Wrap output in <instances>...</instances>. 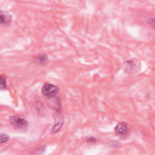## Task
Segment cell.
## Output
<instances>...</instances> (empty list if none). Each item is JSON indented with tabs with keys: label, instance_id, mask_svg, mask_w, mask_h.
I'll return each instance as SVG.
<instances>
[{
	"label": "cell",
	"instance_id": "10",
	"mask_svg": "<svg viewBox=\"0 0 155 155\" xmlns=\"http://www.w3.org/2000/svg\"><path fill=\"white\" fill-rule=\"evenodd\" d=\"M87 140H88V142H94V140H96V139H94V138H88V139H87Z\"/></svg>",
	"mask_w": 155,
	"mask_h": 155
},
{
	"label": "cell",
	"instance_id": "1",
	"mask_svg": "<svg viewBox=\"0 0 155 155\" xmlns=\"http://www.w3.org/2000/svg\"><path fill=\"white\" fill-rule=\"evenodd\" d=\"M10 121H11V124H12L16 128H25V127L28 126L27 121H25L24 119L19 117V116H12Z\"/></svg>",
	"mask_w": 155,
	"mask_h": 155
},
{
	"label": "cell",
	"instance_id": "2",
	"mask_svg": "<svg viewBox=\"0 0 155 155\" xmlns=\"http://www.w3.org/2000/svg\"><path fill=\"white\" fill-rule=\"evenodd\" d=\"M56 92H57V87L54 85H52V84H45L44 87H42V94L44 96L50 97V96L54 94Z\"/></svg>",
	"mask_w": 155,
	"mask_h": 155
},
{
	"label": "cell",
	"instance_id": "4",
	"mask_svg": "<svg viewBox=\"0 0 155 155\" xmlns=\"http://www.w3.org/2000/svg\"><path fill=\"white\" fill-rule=\"evenodd\" d=\"M0 22L2 24H7L11 22V17L10 16H6L4 12H0Z\"/></svg>",
	"mask_w": 155,
	"mask_h": 155
},
{
	"label": "cell",
	"instance_id": "7",
	"mask_svg": "<svg viewBox=\"0 0 155 155\" xmlns=\"http://www.w3.org/2000/svg\"><path fill=\"white\" fill-rule=\"evenodd\" d=\"M1 87L5 88L6 87V82H5V76H1Z\"/></svg>",
	"mask_w": 155,
	"mask_h": 155
},
{
	"label": "cell",
	"instance_id": "5",
	"mask_svg": "<svg viewBox=\"0 0 155 155\" xmlns=\"http://www.w3.org/2000/svg\"><path fill=\"white\" fill-rule=\"evenodd\" d=\"M62 124H63V119L61 117L59 121H56V124H54V126H53V128H52V132H53V133L58 132V131L61 130V127H62Z\"/></svg>",
	"mask_w": 155,
	"mask_h": 155
},
{
	"label": "cell",
	"instance_id": "6",
	"mask_svg": "<svg viewBox=\"0 0 155 155\" xmlns=\"http://www.w3.org/2000/svg\"><path fill=\"white\" fill-rule=\"evenodd\" d=\"M0 138H1V139H0V144H4V143H5V142L8 139V137H7L6 134H4V133L0 136Z\"/></svg>",
	"mask_w": 155,
	"mask_h": 155
},
{
	"label": "cell",
	"instance_id": "9",
	"mask_svg": "<svg viewBox=\"0 0 155 155\" xmlns=\"http://www.w3.org/2000/svg\"><path fill=\"white\" fill-rule=\"evenodd\" d=\"M149 22H150V24H151L153 27H155V18H151Z\"/></svg>",
	"mask_w": 155,
	"mask_h": 155
},
{
	"label": "cell",
	"instance_id": "8",
	"mask_svg": "<svg viewBox=\"0 0 155 155\" xmlns=\"http://www.w3.org/2000/svg\"><path fill=\"white\" fill-rule=\"evenodd\" d=\"M38 61L44 62V61H46V57H45V56H40V57H38Z\"/></svg>",
	"mask_w": 155,
	"mask_h": 155
},
{
	"label": "cell",
	"instance_id": "3",
	"mask_svg": "<svg viewBox=\"0 0 155 155\" xmlns=\"http://www.w3.org/2000/svg\"><path fill=\"white\" fill-rule=\"evenodd\" d=\"M127 130H128V126L126 122H119L115 127V133L117 136H124L127 133Z\"/></svg>",
	"mask_w": 155,
	"mask_h": 155
}]
</instances>
